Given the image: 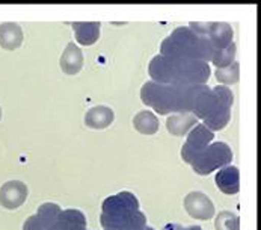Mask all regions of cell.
Masks as SVG:
<instances>
[{"mask_svg":"<svg viewBox=\"0 0 261 230\" xmlns=\"http://www.w3.org/2000/svg\"><path fill=\"white\" fill-rule=\"evenodd\" d=\"M208 89L205 85H162L151 80L142 86L141 99L160 115L193 112L196 102Z\"/></svg>","mask_w":261,"mask_h":230,"instance_id":"cell-1","label":"cell"},{"mask_svg":"<svg viewBox=\"0 0 261 230\" xmlns=\"http://www.w3.org/2000/svg\"><path fill=\"white\" fill-rule=\"evenodd\" d=\"M148 73L152 82L162 85H205L210 67L202 61L157 55L149 62Z\"/></svg>","mask_w":261,"mask_h":230,"instance_id":"cell-2","label":"cell"},{"mask_svg":"<svg viewBox=\"0 0 261 230\" xmlns=\"http://www.w3.org/2000/svg\"><path fill=\"white\" fill-rule=\"evenodd\" d=\"M213 47L205 37L195 34L190 28H177L160 45V55L169 58L208 62L213 58Z\"/></svg>","mask_w":261,"mask_h":230,"instance_id":"cell-3","label":"cell"},{"mask_svg":"<svg viewBox=\"0 0 261 230\" xmlns=\"http://www.w3.org/2000/svg\"><path fill=\"white\" fill-rule=\"evenodd\" d=\"M232 103L234 96L228 86H215L199 97L192 114L201 118L212 132L222 130L229 123Z\"/></svg>","mask_w":261,"mask_h":230,"instance_id":"cell-4","label":"cell"},{"mask_svg":"<svg viewBox=\"0 0 261 230\" xmlns=\"http://www.w3.org/2000/svg\"><path fill=\"white\" fill-rule=\"evenodd\" d=\"M232 160V150L226 143H213L202 150L193 160L192 168L199 176H207L219 168H224Z\"/></svg>","mask_w":261,"mask_h":230,"instance_id":"cell-5","label":"cell"},{"mask_svg":"<svg viewBox=\"0 0 261 230\" xmlns=\"http://www.w3.org/2000/svg\"><path fill=\"white\" fill-rule=\"evenodd\" d=\"M189 26L195 34L208 39L215 52L222 50L225 47H228L231 42H234L232 41L234 32L228 23H218V21L216 23H193L192 21Z\"/></svg>","mask_w":261,"mask_h":230,"instance_id":"cell-6","label":"cell"},{"mask_svg":"<svg viewBox=\"0 0 261 230\" xmlns=\"http://www.w3.org/2000/svg\"><path fill=\"white\" fill-rule=\"evenodd\" d=\"M215 138V133L207 129L204 124H196L189 130L186 143L181 149V157L186 164H192V160L205 150Z\"/></svg>","mask_w":261,"mask_h":230,"instance_id":"cell-7","label":"cell"},{"mask_svg":"<svg viewBox=\"0 0 261 230\" xmlns=\"http://www.w3.org/2000/svg\"><path fill=\"white\" fill-rule=\"evenodd\" d=\"M103 214L118 217V215H127L135 211H139V200L128 191L118 192L116 195L108 197L103 201Z\"/></svg>","mask_w":261,"mask_h":230,"instance_id":"cell-8","label":"cell"},{"mask_svg":"<svg viewBox=\"0 0 261 230\" xmlns=\"http://www.w3.org/2000/svg\"><path fill=\"white\" fill-rule=\"evenodd\" d=\"M101 226L106 230H138L147 226V218L141 211L118 217L101 214Z\"/></svg>","mask_w":261,"mask_h":230,"instance_id":"cell-9","label":"cell"},{"mask_svg":"<svg viewBox=\"0 0 261 230\" xmlns=\"http://www.w3.org/2000/svg\"><path fill=\"white\" fill-rule=\"evenodd\" d=\"M185 209L192 218L196 220H210L215 215V206L212 200L202 192L193 191L185 198Z\"/></svg>","mask_w":261,"mask_h":230,"instance_id":"cell-10","label":"cell"},{"mask_svg":"<svg viewBox=\"0 0 261 230\" xmlns=\"http://www.w3.org/2000/svg\"><path fill=\"white\" fill-rule=\"evenodd\" d=\"M61 212L62 209L58 204L44 203L42 206H39L35 215L28 218V221L23 226V230H48L55 224Z\"/></svg>","mask_w":261,"mask_h":230,"instance_id":"cell-11","label":"cell"},{"mask_svg":"<svg viewBox=\"0 0 261 230\" xmlns=\"http://www.w3.org/2000/svg\"><path fill=\"white\" fill-rule=\"evenodd\" d=\"M28 198V187L23 182L11 180L0 188V204L6 209L20 208Z\"/></svg>","mask_w":261,"mask_h":230,"instance_id":"cell-12","label":"cell"},{"mask_svg":"<svg viewBox=\"0 0 261 230\" xmlns=\"http://www.w3.org/2000/svg\"><path fill=\"white\" fill-rule=\"evenodd\" d=\"M216 187L228 195L237 194L240 190V171L237 167H224L215 176Z\"/></svg>","mask_w":261,"mask_h":230,"instance_id":"cell-13","label":"cell"},{"mask_svg":"<svg viewBox=\"0 0 261 230\" xmlns=\"http://www.w3.org/2000/svg\"><path fill=\"white\" fill-rule=\"evenodd\" d=\"M86 229V218L80 211L67 209L62 211L55 221V224L48 230H85Z\"/></svg>","mask_w":261,"mask_h":230,"instance_id":"cell-14","label":"cell"},{"mask_svg":"<svg viewBox=\"0 0 261 230\" xmlns=\"http://www.w3.org/2000/svg\"><path fill=\"white\" fill-rule=\"evenodd\" d=\"M83 67V55H82V50L75 45L74 42H70L62 56H61V68L62 72H65L67 75L70 76H74L77 75Z\"/></svg>","mask_w":261,"mask_h":230,"instance_id":"cell-15","label":"cell"},{"mask_svg":"<svg viewBox=\"0 0 261 230\" xmlns=\"http://www.w3.org/2000/svg\"><path fill=\"white\" fill-rule=\"evenodd\" d=\"M23 42V31L17 23L0 25V47L5 50H15Z\"/></svg>","mask_w":261,"mask_h":230,"instance_id":"cell-16","label":"cell"},{"mask_svg":"<svg viewBox=\"0 0 261 230\" xmlns=\"http://www.w3.org/2000/svg\"><path fill=\"white\" fill-rule=\"evenodd\" d=\"M198 123V118L192 112H181V114L171 115L166 121V129L175 135V136H183L187 132L195 127Z\"/></svg>","mask_w":261,"mask_h":230,"instance_id":"cell-17","label":"cell"},{"mask_svg":"<svg viewBox=\"0 0 261 230\" xmlns=\"http://www.w3.org/2000/svg\"><path fill=\"white\" fill-rule=\"evenodd\" d=\"M100 26L101 25L97 21L73 23V31H74L77 42L82 45H92L94 42H97V39L100 37Z\"/></svg>","mask_w":261,"mask_h":230,"instance_id":"cell-18","label":"cell"},{"mask_svg":"<svg viewBox=\"0 0 261 230\" xmlns=\"http://www.w3.org/2000/svg\"><path fill=\"white\" fill-rule=\"evenodd\" d=\"M115 118L113 111L108 106H95L91 108L86 115H85V123L86 126L92 127V129H105L108 126H111Z\"/></svg>","mask_w":261,"mask_h":230,"instance_id":"cell-19","label":"cell"},{"mask_svg":"<svg viewBox=\"0 0 261 230\" xmlns=\"http://www.w3.org/2000/svg\"><path fill=\"white\" fill-rule=\"evenodd\" d=\"M133 124L138 132L144 135H154L159 130V120L151 111H142L135 117Z\"/></svg>","mask_w":261,"mask_h":230,"instance_id":"cell-20","label":"cell"},{"mask_svg":"<svg viewBox=\"0 0 261 230\" xmlns=\"http://www.w3.org/2000/svg\"><path fill=\"white\" fill-rule=\"evenodd\" d=\"M234 58H236V42H231L228 47L215 52V55L212 58V62L218 68H225V67H228V65H231L234 62Z\"/></svg>","mask_w":261,"mask_h":230,"instance_id":"cell-21","label":"cell"},{"mask_svg":"<svg viewBox=\"0 0 261 230\" xmlns=\"http://www.w3.org/2000/svg\"><path fill=\"white\" fill-rule=\"evenodd\" d=\"M216 79L218 82L225 83V85H232L237 83L240 79V65L239 62H232L231 65L225 67V68H218L216 70Z\"/></svg>","mask_w":261,"mask_h":230,"instance_id":"cell-22","label":"cell"},{"mask_svg":"<svg viewBox=\"0 0 261 230\" xmlns=\"http://www.w3.org/2000/svg\"><path fill=\"white\" fill-rule=\"evenodd\" d=\"M216 230H240V220L236 214L221 212L215 220Z\"/></svg>","mask_w":261,"mask_h":230,"instance_id":"cell-23","label":"cell"},{"mask_svg":"<svg viewBox=\"0 0 261 230\" xmlns=\"http://www.w3.org/2000/svg\"><path fill=\"white\" fill-rule=\"evenodd\" d=\"M166 230H202L199 226H190V227H186V229H181L180 226H168Z\"/></svg>","mask_w":261,"mask_h":230,"instance_id":"cell-24","label":"cell"},{"mask_svg":"<svg viewBox=\"0 0 261 230\" xmlns=\"http://www.w3.org/2000/svg\"><path fill=\"white\" fill-rule=\"evenodd\" d=\"M0 118H2V111H0Z\"/></svg>","mask_w":261,"mask_h":230,"instance_id":"cell-25","label":"cell"},{"mask_svg":"<svg viewBox=\"0 0 261 230\" xmlns=\"http://www.w3.org/2000/svg\"><path fill=\"white\" fill-rule=\"evenodd\" d=\"M165 230H166V229H165Z\"/></svg>","mask_w":261,"mask_h":230,"instance_id":"cell-26","label":"cell"}]
</instances>
